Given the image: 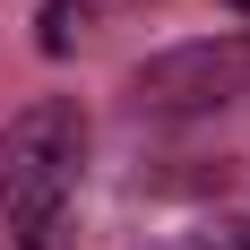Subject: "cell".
Returning <instances> with one entry per match:
<instances>
[{
	"label": "cell",
	"mask_w": 250,
	"mask_h": 250,
	"mask_svg": "<svg viewBox=\"0 0 250 250\" xmlns=\"http://www.w3.org/2000/svg\"><path fill=\"white\" fill-rule=\"evenodd\" d=\"M78 173H86L78 95H35L0 129V225H9V250H69Z\"/></svg>",
	"instance_id": "1"
},
{
	"label": "cell",
	"mask_w": 250,
	"mask_h": 250,
	"mask_svg": "<svg viewBox=\"0 0 250 250\" xmlns=\"http://www.w3.org/2000/svg\"><path fill=\"white\" fill-rule=\"evenodd\" d=\"M138 112H216V104L250 95V43H181L155 52L147 69L129 78Z\"/></svg>",
	"instance_id": "2"
},
{
	"label": "cell",
	"mask_w": 250,
	"mask_h": 250,
	"mask_svg": "<svg viewBox=\"0 0 250 250\" xmlns=\"http://www.w3.org/2000/svg\"><path fill=\"white\" fill-rule=\"evenodd\" d=\"M78 26H86V0H52V9H43V52H69Z\"/></svg>",
	"instance_id": "3"
},
{
	"label": "cell",
	"mask_w": 250,
	"mask_h": 250,
	"mask_svg": "<svg viewBox=\"0 0 250 250\" xmlns=\"http://www.w3.org/2000/svg\"><path fill=\"white\" fill-rule=\"evenodd\" d=\"M225 9H242V18H250V0H225Z\"/></svg>",
	"instance_id": "4"
},
{
	"label": "cell",
	"mask_w": 250,
	"mask_h": 250,
	"mask_svg": "<svg viewBox=\"0 0 250 250\" xmlns=\"http://www.w3.org/2000/svg\"><path fill=\"white\" fill-rule=\"evenodd\" d=\"M242 250H250V225H242Z\"/></svg>",
	"instance_id": "5"
}]
</instances>
